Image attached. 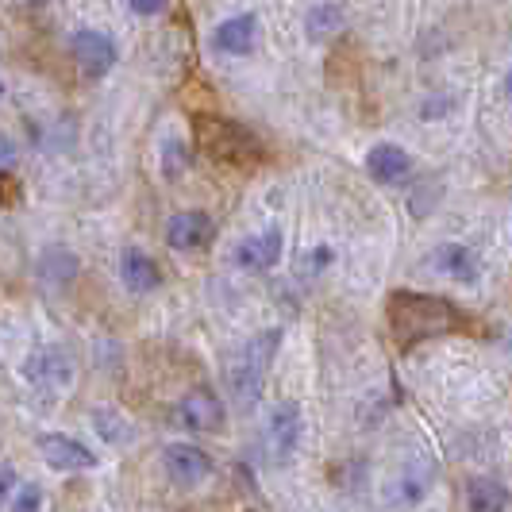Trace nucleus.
I'll list each match as a JSON object with an SVG mask.
<instances>
[{"mask_svg": "<svg viewBox=\"0 0 512 512\" xmlns=\"http://www.w3.org/2000/svg\"><path fill=\"white\" fill-rule=\"evenodd\" d=\"M305 439V416L293 401H282L278 409L270 412L266 420V447H270V459L274 462H293L297 447Z\"/></svg>", "mask_w": 512, "mask_h": 512, "instance_id": "5", "label": "nucleus"}, {"mask_svg": "<svg viewBox=\"0 0 512 512\" xmlns=\"http://www.w3.org/2000/svg\"><path fill=\"white\" fill-rule=\"evenodd\" d=\"M389 328H393V339L409 351L424 339H436V335L459 332L462 328V312L447 297H436V293H412V289H397L389 297Z\"/></svg>", "mask_w": 512, "mask_h": 512, "instance_id": "1", "label": "nucleus"}, {"mask_svg": "<svg viewBox=\"0 0 512 512\" xmlns=\"http://www.w3.org/2000/svg\"><path fill=\"white\" fill-rule=\"evenodd\" d=\"M12 486H16V470H12V466H0V505L8 501Z\"/></svg>", "mask_w": 512, "mask_h": 512, "instance_id": "25", "label": "nucleus"}, {"mask_svg": "<svg viewBox=\"0 0 512 512\" xmlns=\"http://www.w3.org/2000/svg\"><path fill=\"white\" fill-rule=\"evenodd\" d=\"M128 4H131V12H139V16H158L170 0H128Z\"/></svg>", "mask_w": 512, "mask_h": 512, "instance_id": "24", "label": "nucleus"}, {"mask_svg": "<svg viewBox=\"0 0 512 512\" xmlns=\"http://www.w3.org/2000/svg\"><path fill=\"white\" fill-rule=\"evenodd\" d=\"M278 343H282V332L278 328H270V332H258L235 359L228 362V385L231 393H235V401L239 405H255L258 397H262V389H266V374H270V366H274V355H278Z\"/></svg>", "mask_w": 512, "mask_h": 512, "instance_id": "3", "label": "nucleus"}, {"mask_svg": "<svg viewBox=\"0 0 512 512\" xmlns=\"http://www.w3.org/2000/svg\"><path fill=\"white\" fill-rule=\"evenodd\" d=\"M162 158H166V174H170V178H178L181 170H185V147H181L178 139H166Z\"/></svg>", "mask_w": 512, "mask_h": 512, "instance_id": "22", "label": "nucleus"}, {"mask_svg": "<svg viewBox=\"0 0 512 512\" xmlns=\"http://www.w3.org/2000/svg\"><path fill=\"white\" fill-rule=\"evenodd\" d=\"M16 158H20V147H16V139L0 135V174H4V170H12V166H16Z\"/></svg>", "mask_w": 512, "mask_h": 512, "instance_id": "23", "label": "nucleus"}, {"mask_svg": "<svg viewBox=\"0 0 512 512\" xmlns=\"http://www.w3.org/2000/svg\"><path fill=\"white\" fill-rule=\"evenodd\" d=\"M432 466H424V462H416L409 466L393 486H389V505H420L424 497H428V489H432Z\"/></svg>", "mask_w": 512, "mask_h": 512, "instance_id": "15", "label": "nucleus"}, {"mask_svg": "<svg viewBox=\"0 0 512 512\" xmlns=\"http://www.w3.org/2000/svg\"><path fill=\"white\" fill-rule=\"evenodd\" d=\"M39 455L43 462L51 466V470H93L97 466V455L85 447V443H77L74 436H58V432H47V436H39Z\"/></svg>", "mask_w": 512, "mask_h": 512, "instance_id": "9", "label": "nucleus"}, {"mask_svg": "<svg viewBox=\"0 0 512 512\" xmlns=\"http://www.w3.org/2000/svg\"><path fill=\"white\" fill-rule=\"evenodd\" d=\"M74 274H77V258L70 251H62V247H51L47 255L39 258V278L47 285L74 282Z\"/></svg>", "mask_w": 512, "mask_h": 512, "instance_id": "19", "label": "nucleus"}, {"mask_svg": "<svg viewBox=\"0 0 512 512\" xmlns=\"http://www.w3.org/2000/svg\"><path fill=\"white\" fill-rule=\"evenodd\" d=\"M208 239H212V220L205 212H178L166 224V243L174 251H197V247H205Z\"/></svg>", "mask_w": 512, "mask_h": 512, "instance_id": "12", "label": "nucleus"}, {"mask_svg": "<svg viewBox=\"0 0 512 512\" xmlns=\"http://www.w3.org/2000/svg\"><path fill=\"white\" fill-rule=\"evenodd\" d=\"M212 43L216 51L224 54H251L258 43V20L247 12V16H231L224 24L212 31Z\"/></svg>", "mask_w": 512, "mask_h": 512, "instance_id": "13", "label": "nucleus"}, {"mask_svg": "<svg viewBox=\"0 0 512 512\" xmlns=\"http://www.w3.org/2000/svg\"><path fill=\"white\" fill-rule=\"evenodd\" d=\"M282 247H285V235L278 228L258 231V235L243 239V243L235 247V266H239V270H270V266H278Z\"/></svg>", "mask_w": 512, "mask_h": 512, "instance_id": "10", "label": "nucleus"}, {"mask_svg": "<svg viewBox=\"0 0 512 512\" xmlns=\"http://www.w3.org/2000/svg\"><path fill=\"white\" fill-rule=\"evenodd\" d=\"M366 174L378 181V185H397L412 174V158L405 147L397 143H378L374 151L366 154Z\"/></svg>", "mask_w": 512, "mask_h": 512, "instance_id": "11", "label": "nucleus"}, {"mask_svg": "<svg viewBox=\"0 0 512 512\" xmlns=\"http://www.w3.org/2000/svg\"><path fill=\"white\" fill-rule=\"evenodd\" d=\"M120 278H124V285H128L131 293H151V289H158V282H162L154 258L143 255V251H135V247L120 255Z\"/></svg>", "mask_w": 512, "mask_h": 512, "instance_id": "14", "label": "nucleus"}, {"mask_svg": "<svg viewBox=\"0 0 512 512\" xmlns=\"http://www.w3.org/2000/svg\"><path fill=\"white\" fill-rule=\"evenodd\" d=\"M162 470L174 486H201L212 474V455L193 447V443H170L162 451Z\"/></svg>", "mask_w": 512, "mask_h": 512, "instance_id": "6", "label": "nucleus"}, {"mask_svg": "<svg viewBox=\"0 0 512 512\" xmlns=\"http://www.w3.org/2000/svg\"><path fill=\"white\" fill-rule=\"evenodd\" d=\"M93 428L101 432V439H108L112 447H120V443H131L135 439V428L128 424V416L116 409H97L93 412Z\"/></svg>", "mask_w": 512, "mask_h": 512, "instance_id": "20", "label": "nucleus"}, {"mask_svg": "<svg viewBox=\"0 0 512 512\" xmlns=\"http://www.w3.org/2000/svg\"><path fill=\"white\" fill-rule=\"evenodd\" d=\"M197 128V143L208 158L224 162V166H235V170H255L266 162V143L258 139L251 128L235 124V120H224V116H197L193 120Z\"/></svg>", "mask_w": 512, "mask_h": 512, "instance_id": "2", "label": "nucleus"}, {"mask_svg": "<svg viewBox=\"0 0 512 512\" xmlns=\"http://www.w3.org/2000/svg\"><path fill=\"white\" fill-rule=\"evenodd\" d=\"M70 54H74V62L81 66V74L89 77H104L112 66H116V43H112V35H104V31H93V27H85V31H77L74 39H70Z\"/></svg>", "mask_w": 512, "mask_h": 512, "instance_id": "7", "label": "nucleus"}, {"mask_svg": "<svg viewBox=\"0 0 512 512\" xmlns=\"http://www.w3.org/2000/svg\"><path fill=\"white\" fill-rule=\"evenodd\" d=\"M432 262H436L439 274H447V278H455V282H478V258L470 255L466 247H459V243H443V247H436V255H432Z\"/></svg>", "mask_w": 512, "mask_h": 512, "instance_id": "17", "label": "nucleus"}, {"mask_svg": "<svg viewBox=\"0 0 512 512\" xmlns=\"http://www.w3.org/2000/svg\"><path fill=\"white\" fill-rule=\"evenodd\" d=\"M466 509L470 512H505L509 509V486L501 478H470L466 486Z\"/></svg>", "mask_w": 512, "mask_h": 512, "instance_id": "16", "label": "nucleus"}, {"mask_svg": "<svg viewBox=\"0 0 512 512\" xmlns=\"http://www.w3.org/2000/svg\"><path fill=\"white\" fill-rule=\"evenodd\" d=\"M178 420L189 432H220L224 428V401L208 385H197L178 401Z\"/></svg>", "mask_w": 512, "mask_h": 512, "instance_id": "8", "label": "nucleus"}, {"mask_svg": "<svg viewBox=\"0 0 512 512\" xmlns=\"http://www.w3.org/2000/svg\"><path fill=\"white\" fill-rule=\"evenodd\" d=\"M305 31L312 43H328V39H335V35L343 31V12H339L335 4H316V8L308 12Z\"/></svg>", "mask_w": 512, "mask_h": 512, "instance_id": "18", "label": "nucleus"}, {"mask_svg": "<svg viewBox=\"0 0 512 512\" xmlns=\"http://www.w3.org/2000/svg\"><path fill=\"white\" fill-rule=\"evenodd\" d=\"M43 509V489L39 486H24L12 501V512H39Z\"/></svg>", "mask_w": 512, "mask_h": 512, "instance_id": "21", "label": "nucleus"}, {"mask_svg": "<svg viewBox=\"0 0 512 512\" xmlns=\"http://www.w3.org/2000/svg\"><path fill=\"white\" fill-rule=\"evenodd\" d=\"M24 382L35 385L39 393H66L74 385V359L62 347H39L24 362Z\"/></svg>", "mask_w": 512, "mask_h": 512, "instance_id": "4", "label": "nucleus"}]
</instances>
